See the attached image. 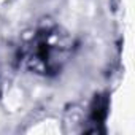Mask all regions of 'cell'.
<instances>
[{"label": "cell", "instance_id": "obj_1", "mask_svg": "<svg viewBox=\"0 0 135 135\" xmlns=\"http://www.w3.org/2000/svg\"><path fill=\"white\" fill-rule=\"evenodd\" d=\"M73 51L72 35L54 21H41L19 48L18 62L24 70L54 76L69 62Z\"/></svg>", "mask_w": 135, "mask_h": 135}]
</instances>
